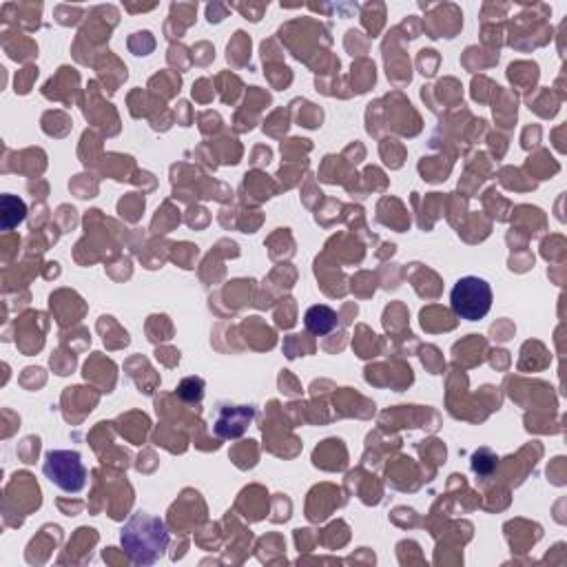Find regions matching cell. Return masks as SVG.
<instances>
[{"label":"cell","instance_id":"obj_3","mask_svg":"<svg viewBox=\"0 0 567 567\" xmlns=\"http://www.w3.org/2000/svg\"><path fill=\"white\" fill-rule=\"evenodd\" d=\"M43 472L56 488L69 494H78L87 486V468L76 450H49Z\"/></svg>","mask_w":567,"mask_h":567},{"label":"cell","instance_id":"obj_1","mask_svg":"<svg viewBox=\"0 0 567 567\" xmlns=\"http://www.w3.org/2000/svg\"><path fill=\"white\" fill-rule=\"evenodd\" d=\"M169 530L162 519L147 512H136L120 530V545L136 565L158 563L169 548Z\"/></svg>","mask_w":567,"mask_h":567},{"label":"cell","instance_id":"obj_5","mask_svg":"<svg viewBox=\"0 0 567 567\" xmlns=\"http://www.w3.org/2000/svg\"><path fill=\"white\" fill-rule=\"evenodd\" d=\"M304 324H306L308 333H313L317 337H324L328 333H333L337 328V313L333 311L331 306L317 304V306H311L306 311Z\"/></svg>","mask_w":567,"mask_h":567},{"label":"cell","instance_id":"obj_2","mask_svg":"<svg viewBox=\"0 0 567 567\" xmlns=\"http://www.w3.org/2000/svg\"><path fill=\"white\" fill-rule=\"evenodd\" d=\"M450 306L455 315L468 322H479L492 308V288L477 275L461 277L450 293Z\"/></svg>","mask_w":567,"mask_h":567},{"label":"cell","instance_id":"obj_4","mask_svg":"<svg viewBox=\"0 0 567 567\" xmlns=\"http://www.w3.org/2000/svg\"><path fill=\"white\" fill-rule=\"evenodd\" d=\"M255 417V408L251 406H226L220 410L218 424H215V432L222 439H237L244 435V430Z\"/></svg>","mask_w":567,"mask_h":567},{"label":"cell","instance_id":"obj_6","mask_svg":"<svg viewBox=\"0 0 567 567\" xmlns=\"http://www.w3.org/2000/svg\"><path fill=\"white\" fill-rule=\"evenodd\" d=\"M178 395L193 404V401H202L204 397V381L200 377H187L178 386Z\"/></svg>","mask_w":567,"mask_h":567}]
</instances>
